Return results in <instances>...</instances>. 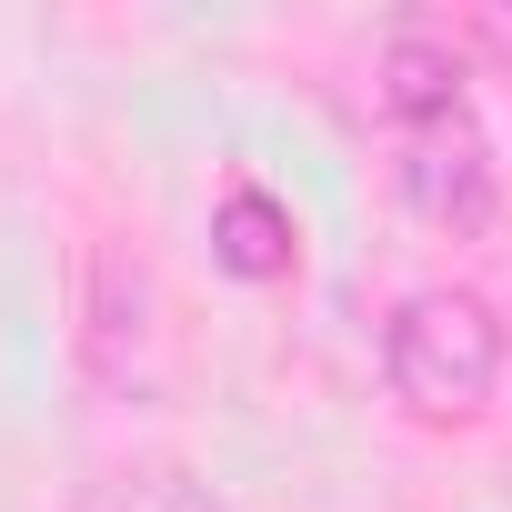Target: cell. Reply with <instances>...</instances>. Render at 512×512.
I'll return each instance as SVG.
<instances>
[{
    "instance_id": "obj_1",
    "label": "cell",
    "mask_w": 512,
    "mask_h": 512,
    "mask_svg": "<svg viewBox=\"0 0 512 512\" xmlns=\"http://www.w3.org/2000/svg\"><path fill=\"white\" fill-rule=\"evenodd\" d=\"M502 362H512L502 312L462 282H422L382 322V382L412 422H482L502 392Z\"/></svg>"
},
{
    "instance_id": "obj_6",
    "label": "cell",
    "mask_w": 512,
    "mask_h": 512,
    "mask_svg": "<svg viewBox=\"0 0 512 512\" xmlns=\"http://www.w3.org/2000/svg\"><path fill=\"white\" fill-rule=\"evenodd\" d=\"M71 512H121V502H111V492H81V502H71Z\"/></svg>"
},
{
    "instance_id": "obj_3",
    "label": "cell",
    "mask_w": 512,
    "mask_h": 512,
    "mask_svg": "<svg viewBox=\"0 0 512 512\" xmlns=\"http://www.w3.org/2000/svg\"><path fill=\"white\" fill-rule=\"evenodd\" d=\"M91 372L111 392L161 382V282L131 251H91Z\"/></svg>"
},
{
    "instance_id": "obj_4",
    "label": "cell",
    "mask_w": 512,
    "mask_h": 512,
    "mask_svg": "<svg viewBox=\"0 0 512 512\" xmlns=\"http://www.w3.org/2000/svg\"><path fill=\"white\" fill-rule=\"evenodd\" d=\"M211 262H221L231 282H292V272H302V221H292V201H282L272 181L231 171V181L211 191Z\"/></svg>"
},
{
    "instance_id": "obj_5",
    "label": "cell",
    "mask_w": 512,
    "mask_h": 512,
    "mask_svg": "<svg viewBox=\"0 0 512 512\" xmlns=\"http://www.w3.org/2000/svg\"><path fill=\"white\" fill-rule=\"evenodd\" d=\"M161 512H231V502H211L201 482H181V472H171V482H161Z\"/></svg>"
},
{
    "instance_id": "obj_2",
    "label": "cell",
    "mask_w": 512,
    "mask_h": 512,
    "mask_svg": "<svg viewBox=\"0 0 512 512\" xmlns=\"http://www.w3.org/2000/svg\"><path fill=\"white\" fill-rule=\"evenodd\" d=\"M392 171H402V201L432 221V231H482L492 201H502V161L482 141V111H422V121H392Z\"/></svg>"
}]
</instances>
